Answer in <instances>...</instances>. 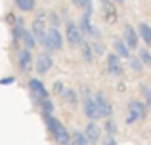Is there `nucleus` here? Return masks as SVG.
Wrapping results in <instances>:
<instances>
[{
  "label": "nucleus",
  "mask_w": 151,
  "mask_h": 145,
  "mask_svg": "<svg viewBox=\"0 0 151 145\" xmlns=\"http://www.w3.org/2000/svg\"><path fill=\"white\" fill-rule=\"evenodd\" d=\"M44 122H46V126H48V132L54 136V139L59 145H67V143H69L71 134L67 132V128L63 126L54 115H44Z\"/></svg>",
  "instance_id": "f257e3e1"
},
{
  "label": "nucleus",
  "mask_w": 151,
  "mask_h": 145,
  "mask_svg": "<svg viewBox=\"0 0 151 145\" xmlns=\"http://www.w3.org/2000/svg\"><path fill=\"white\" fill-rule=\"evenodd\" d=\"M42 44H44V48H48V50H61L63 36H61V33H59L58 27L46 29V34H44V38H42Z\"/></svg>",
  "instance_id": "f03ea898"
},
{
  "label": "nucleus",
  "mask_w": 151,
  "mask_h": 145,
  "mask_svg": "<svg viewBox=\"0 0 151 145\" xmlns=\"http://www.w3.org/2000/svg\"><path fill=\"white\" fill-rule=\"evenodd\" d=\"M92 99H94V103H96V109H98V113H100V116L109 119L111 113H113V105H111L109 97H107L103 92H98L96 96L92 97Z\"/></svg>",
  "instance_id": "7ed1b4c3"
},
{
  "label": "nucleus",
  "mask_w": 151,
  "mask_h": 145,
  "mask_svg": "<svg viewBox=\"0 0 151 145\" xmlns=\"http://www.w3.org/2000/svg\"><path fill=\"white\" fill-rule=\"evenodd\" d=\"M65 36H67V42H69L71 46H81L82 44V33H81V29H78V25L73 23V21L67 23Z\"/></svg>",
  "instance_id": "20e7f679"
},
{
  "label": "nucleus",
  "mask_w": 151,
  "mask_h": 145,
  "mask_svg": "<svg viewBox=\"0 0 151 145\" xmlns=\"http://www.w3.org/2000/svg\"><path fill=\"white\" fill-rule=\"evenodd\" d=\"M31 33H33L35 38H38V40L42 42V38H44V34H46V14H44V11H40V14L37 15V19L33 21V29H31Z\"/></svg>",
  "instance_id": "39448f33"
},
{
  "label": "nucleus",
  "mask_w": 151,
  "mask_h": 145,
  "mask_svg": "<svg viewBox=\"0 0 151 145\" xmlns=\"http://www.w3.org/2000/svg\"><path fill=\"white\" fill-rule=\"evenodd\" d=\"M122 42L126 44V48H128V50H136L138 48L140 38H138V33H136V29H134L132 25H126L124 27V31H122Z\"/></svg>",
  "instance_id": "423d86ee"
},
{
  "label": "nucleus",
  "mask_w": 151,
  "mask_h": 145,
  "mask_svg": "<svg viewBox=\"0 0 151 145\" xmlns=\"http://www.w3.org/2000/svg\"><path fill=\"white\" fill-rule=\"evenodd\" d=\"M29 88H31V92H33L35 99H38V101L48 99V90L44 88V84H42L38 78H31L29 80Z\"/></svg>",
  "instance_id": "0eeeda50"
},
{
  "label": "nucleus",
  "mask_w": 151,
  "mask_h": 145,
  "mask_svg": "<svg viewBox=\"0 0 151 145\" xmlns=\"http://www.w3.org/2000/svg\"><path fill=\"white\" fill-rule=\"evenodd\" d=\"M82 134H84V138H86L88 143H98L100 138H101V128L98 126L96 122H90V124H86V130L82 132Z\"/></svg>",
  "instance_id": "6e6552de"
},
{
  "label": "nucleus",
  "mask_w": 151,
  "mask_h": 145,
  "mask_svg": "<svg viewBox=\"0 0 151 145\" xmlns=\"http://www.w3.org/2000/svg\"><path fill=\"white\" fill-rule=\"evenodd\" d=\"M128 113H130V115H134L138 120H140V119H145V116H147V107H145L144 101L132 99L128 103Z\"/></svg>",
  "instance_id": "1a4fd4ad"
},
{
  "label": "nucleus",
  "mask_w": 151,
  "mask_h": 145,
  "mask_svg": "<svg viewBox=\"0 0 151 145\" xmlns=\"http://www.w3.org/2000/svg\"><path fill=\"white\" fill-rule=\"evenodd\" d=\"M82 111H84L86 119H90L92 122H94L96 119H100V113H98L96 103H94L92 97H84V101H82Z\"/></svg>",
  "instance_id": "9d476101"
},
{
  "label": "nucleus",
  "mask_w": 151,
  "mask_h": 145,
  "mask_svg": "<svg viewBox=\"0 0 151 145\" xmlns=\"http://www.w3.org/2000/svg\"><path fill=\"white\" fill-rule=\"evenodd\" d=\"M52 65H54V61H52V57L48 54H40L37 57V73L38 74H46L52 69Z\"/></svg>",
  "instance_id": "9b49d317"
},
{
  "label": "nucleus",
  "mask_w": 151,
  "mask_h": 145,
  "mask_svg": "<svg viewBox=\"0 0 151 145\" xmlns=\"http://www.w3.org/2000/svg\"><path fill=\"white\" fill-rule=\"evenodd\" d=\"M107 67H109V73L115 74V76H121L122 74L121 57H119L117 54H109V56H107Z\"/></svg>",
  "instance_id": "f8f14e48"
},
{
  "label": "nucleus",
  "mask_w": 151,
  "mask_h": 145,
  "mask_svg": "<svg viewBox=\"0 0 151 145\" xmlns=\"http://www.w3.org/2000/svg\"><path fill=\"white\" fill-rule=\"evenodd\" d=\"M31 67H33V57H31V52H29V50H23V52L19 54V69L25 71V73H29Z\"/></svg>",
  "instance_id": "ddd939ff"
},
{
  "label": "nucleus",
  "mask_w": 151,
  "mask_h": 145,
  "mask_svg": "<svg viewBox=\"0 0 151 145\" xmlns=\"http://www.w3.org/2000/svg\"><path fill=\"white\" fill-rule=\"evenodd\" d=\"M136 33H138V38H142V40L147 44V48H151V27L147 23H140Z\"/></svg>",
  "instance_id": "4468645a"
},
{
  "label": "nucleus",
  "mask_w": 151,
  "mask_h": 145,
  "mask_svg": "<svg viewBox=\"0 0 151 145\" xmlns=\"http://www.w3.org/2000/svg\"><path fill=\"white\" fill-rule=\"evenodd\" d=\"M113 50H115L113 54H117L121 59H122V57H130V50L126 48V44L121 40V38H115V40H113Z\"/></svg>",
  "instance_id": "2eb2a0df"
},
{
  "label": "nucleus",
  "mask_w": 151,
  "mask_h": 145,
  "mask_svg": "<svg viewBox=\"0 0 151 145\" xmlns=\"http://www.w3.org/2000/svg\"><path fill=\"white\" fill-rule=\"evenodd\" d=\"M63 97H65V101L71 105V107H77L78 105V94L75 92L73 88H67V90H63V94H61Z\"/></svg>",
  "instance_id": "dca6fc26"
},
{
  "label": "nucleus",
  "mask_w": 151,
  "mask_h": 145,
  "mask_svg": "<svg viewBox=\"0 0 151 145\" xmlns=\"http://www.w3.org/2000/svg\"><path fill=\"white\" fill-rule=\"evenodd\" d=\"M21 40H23V44H25V50H29V52L35 48V44H37V38L33 36V33H31V31H23Z\"/></svg>",
  "instance_id": "f3484780"
},
{
  "label": "nucleus",
  "mask_w": 151,
  "mask_h": 145,
  "mask_svg": "<svg viewBox=\"0 0 151 145\" xmlns=\"http://www.w3.org/2000/svg\"><path fill=\"white\" fill-rule=\"evenodd\" d=\"M81 48H82V59H84L86 63H92V61H94L92 44H90V42H82V44H81Z\"/></svg>",
  "instance_id": "a211bd4d"
},
{
  "label": "nucleus",
  "mask_w": 151,
  "mask_h": 145,
  "mask_svg": "<svg viewBox=\"0 0 151 145\" xmlns=\"http://www.w3.org/2000/svg\"><path fill=\"white\" fill-rule=\"evenodd\" d=\"M86 143H88V141H86L84 134H82V132H75V134L71 136V139H69L67 145H86Z\"/></svg>",
  "instance_id": "6ab92c4d"
},
{
  "label": "nucleus",
  "mask_w": 151,
  "mask_h": 145,
  "mask_svg": "<svg viewBox=\"0 0 151 145\" xmlns=\"http://www.w3.org/2000/svg\"><path fill=\"white\" fill-rule=\"evenodd\" d=\"M17 8L21 11H33L35 10V0H15Z\"/></svg>",
  "instance_id": "aec40b11"
},
{
  "label": "nucleus",
  "mask_w": 151,
  "mask_h": 145,
  "mask_svg": "<svg viewBox=\"0 0 151 145\" xmlns=\"http://www.w3.org/2000/svg\"><path fill=\"white\" fill-rule=\"evenodd\" d=\"M140 90H142V96H144V99H145V107L151 111V88L147 84H140Z\"/></svg>",
  "instance_id": "412c9836"
},
{
  "label": "nucleus",
  "mask_w": 151,
  "mask_h": 145,
  "mask_svg": "<svg viewBox=\"0 0 151 145\" xmlns=\"http://www.w3.org/2000/svg\"><path fill=\"white\" fill-rule=\"evenodd\" d=\"M130 69H132L136 74H140L142 71H144V63H142L138 57H130Z\"/></svg>",
  "instance_id": "4be33fe9"
},
{
  "label": "nucleus",
  "mask_w": 151,
  "mask_h": 145,
  "mask_svg": "<svg viewBox=\"0 0 151 145\" xmlns=\"http://www.w3.org/2000/svg\"><path fill=\"white\" fill-rule=\"evenodd\" d=\"M105 132H107V136H115L117 134V122H115L111 116L105 120Z\"/></svg>",
  "instance_id": "5701e85b"
},
{
  "label": "nucleus",
  "mask_w": 151,
  "mask_h": 145,
  "mask_svg": "<svg viewBox=\"0 0 151 145\" xmlns=\"http://www.w3.org/2000/svg\"><path fill=\"white\" fill-rule=\"evenodd\" d=\"M138 59L144 63V67H145V65H151V54L147 52V48L140 50V54H138Z\"/></svg>",
  "instance_id": "b1692460"
},
{
  "label": "nucleus",
  "mask_w": 151,
  "mask_h": 145,
  "mask_svg": "<svg viewBox=\"0 0 151 145\" xmlns=\"http://www.w3.org/2000/svg\"><path fill=\"white\" fill-rule=\"evenodd\" d=\"M40 107H42V111H44V115H52V111H54V105H52L50 99L40 101Z\"/></svg>",
  "instance_id": "393cba45"
},
{
  "label": "nucleus",
  "mask_w": 151,
  "mask_h": 145,
  "mask_svg": "<svg viewBox=\"0 0 151 145\" xmlns=\"http://www.w3.org/2000/svg\"><path fill=\"white\" fill-rule=\"evenodd\" d=\"M103 6H105L107 21H115V10H113V4H111V2H107V4H103Z\"/></svg>",
  "instance_id": "a878e982"
},
{
  "label": "nucleus",
  "mask_w": 151,
  "mask_h": 145,
  "mask_svg": "<svg viewBox=\"0 0 151 145\" xmlns=\"http://www.w3.org/2000/svg\"><path fill=\"white\" fill-rule=\"evenodd\" d=\"M103 145H117V139H115V136H107V138L103 139Z\"/></svg>",
  "instance_id": "bb28decb"
},
{
  "label": "nucleus",
  "mask_w": 151,
  "mask_h": 145,
  "mask_svg": "<svg viewBox=\"0 0 151 145\" xmlns=\"http://www.w3.org/2000/svg\"><path fill=\"white\" fill-rule=\"evenodd\" d=\"M54 92L59 94V96L63 94V84H61V82H54Z\"/></svg>",
  "instance_id": "cd10ccee"
},
{
  "label": "nucleus",
  "mask_w": 151,
  "mask_h": 145,
  "mask_svg": "<svg viewBox=\"0 0 151 145\" xmlns=\"http://www.w3.org/2000/svg\"><path fill=\"white\" fill-rule=\"evenodd\" d=\"M50 19H52V23H54V27H58V23H59V15L52 11V14H50Z\"/></svg>",
  "instance_id": "c85d7f7f"
},
{
  "label": "nucleus",
  "mask_w": 151,
  "mask_h": 145,
  "mask_svg": "<svg viewBox=\"0 0 151 145\" xmlns=\"http://www.w3.org/2000/svg\"><path fill=\"white\" fill-rule=\"evenodd\" d=\"M15 78L14 76H8V78H0V84L2 86H6V84H12V82H14Z\"/></svg>",
  "instance_id": "c756f323"
},
{
  "label": "nucleus",
  "mask_w": 151,
  "mask_h": 145,
  "mask_svg": "<svg viewBox=\"0 0 151 145\" xmlns=\"http://www.w3.org/2000/svg\"><path fill=\"white\" fill-rule=\"evenodd\" d=\"M94 52H96V54H103V52H105L103 44H94Z\"/></svg>",
  "instance_id": "7c9ffc66"
},
{
  "label": "nucleus",
  "mask_w": 151,
  "mask_h": 145,
  "mask_svg": "<svg viewBox=\"0 0 151 145\" xmlns=\"http://www.w3.org/2000/svg\"><path fill=\"white\" fill-rule=\"evenodd\" d=\"M136 116H134V115H130V113H128V116H126V124H132V122H136Z\"/></svg>",
  "instance_id": "2f4dec72"
},
{
  "label": "nucleus",
  "mask_w": 151,
  "mask_h": 145,
  "mask_svg": "<svg viewBox=\"0 0 151 145\" xmlns=\"http://www.w3.org/2000/svg\"><path fill=\"white\" fill-rule=\"evenodd\" d=\"M71 2H73L75 6H82V4H84V0H71Z\"/></svg>",
  "instance_id": "473e14b6"
},
{
  "label": "nucleus",
  "mask_w": 151,
  "mask_h": 145,
  "mask_svg": "<svg viewBox=\"0 0 151 145\" xmlns=\"http://www.w3.org/2000/svg\"><path fill=\"white\" fill-rule=\"evenodd\" d=\"M107 2H111V0H101V4H107Z\"/></svg>",
  "instance_id": "72a5a7b5"
},
{
  "label": "nucleus",
  "mask_w": 151,
  "mask_h": 145,
  "mask_svg": "<svg viewBox=\"0 0 151 145\" xmlns=\"http://www.w3.org/2000/svg\"><path fill=\"white\" fill-rule=\"evenodd\" d=\"M115 2H124V0H115Z\"/></svg>",
  "instance_id": "f704fd0d"
}]
</instances>
